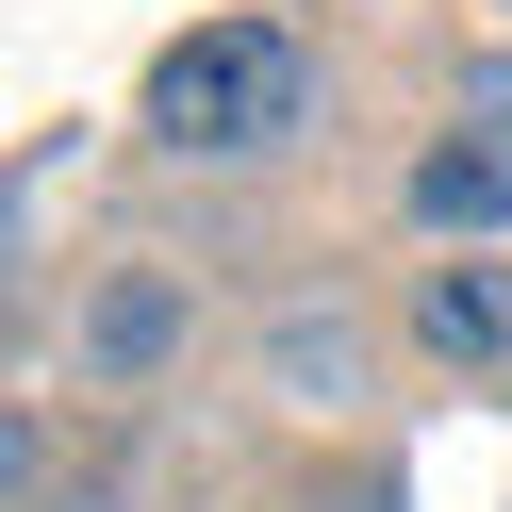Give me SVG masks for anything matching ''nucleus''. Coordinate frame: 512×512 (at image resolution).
<instances>
[{"label": "nucleus", "mask_w": 512, "mask_h": 512, "mask_svg": "<svg viewBox=\"0 0 512 512\" xmlns=\"http://www.w3.org/2000/svg\"><path fill=\"white\" fill-rule=\"evenodd\" d=\"M149 133L199 166V149H298L314 133V50L281 34V17H215V34H182L166 67H149Z\"/></svg>", "instance_id": "obj_1"}, {"label": "nucleus", "mask_w": 512, "mask_h": 512, "mask_svg": "<svg viewBox=\"0 0 512 512\" xmlns=\"http://www.w3.org/2000/svg\"><path fill=\"white\" fill-rule=\"evenodd\" d=\"M182 331H199L182 265H100V298H83V364H100V380H166Z\"/></svg>", "instance_id": "obj_2"}, {"label": "nucleus", "mask_w": 512, "mask_h": 512, "mask_svg": "<svg viewBox=\"0 0 512 512\" xmlns=\"http://www.w3.org/2000/svg\"><path fill=\"white\" fill-rule=\"evenodd\" d=\"M265 380H281V397H347V331L281 314V331H265Z\"/></svg>", "instance_id": "obj_5"}, {"label": "nucleus", "mask_w": 512, "mask_h": 512, "mask_svg": "<svg viewBox=\"0 0 512 512\" xmlns=\"http://www.w3.org/2000/svg\"><path fill=\"white\" fill-rule=\"evenodd\" d=\"M463 116H479V133H512V50H463Z\"/></svg>", "instance_id": "obj_6"}, {"label": "nucleus", "mask_w": 512, "mask_h": 512, "mask_svg": "<svg viewBox=\"0 0 512 512\" xmlns=\"http://www.w3.org/2000/svg\"><path fill=\"white\" fill-rule=\"evenodd\" d=\"M413 331H430L446 364H496V347H512V281L496 265H430V281H413Z\"/></svg>", "instance_id": "obj_3"}, {"label": "nucleus", "mask_w": 512, "mask_h": 512, "mask_svg": "<svg viewBox=\"0 0 512 512\" xmlns=\"http://www.w3.org/2000/svg\"><path fill=\"white\" fill-rule=\"evenodd\" d=\"M496 199H512V166H496V149H463V133H446L430 166H413V215H430V232H479Z\"/></svg>", "instance_id": "obj_4"}]
</instances>
